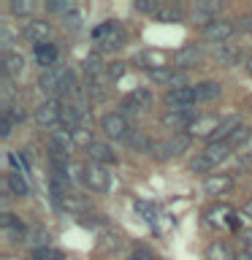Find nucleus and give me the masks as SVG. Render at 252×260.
<instances>
[{
	"label": "nucleus",
	"mask_w": 252,
	"mask_h": 260,
	"mask_svg": "<svg viewBox=\"0 0 252 260\" xmlns=\"http://www.w3.org/2000/svg\"><path fill=\"white\" fill-rule=\"evenodd\" d=\"M125 38H128V36H125V27H122L119 22H114V19L98 24V27L92 30V41H95L101 49H109V52L125 46Z\"/></svg>",
	"instance_id": "obj_1"
},
{
	"label": "nucleus",
	"mask_w": 252,
	"mask_h": 260,
	"mask_svg": "<svg viewBox=\"0 0 252 260\" xmlns=\"http://www.w3.org/2000/svg\"><path fill=\"white\" fill-rule=\"evenodd\" d=\"M187 146H190V133H174L168 136L166 141H152V149L149 154L154 160H168V157H176V154L187 152Z\"/></svg>",
	"instance_id": "obj_2"
},
{
	"label": "nucleus",
	"mask_w": 252,
	"mask_h": 260,
	"mask_svg": "<svg viewBox=\"0 0 252 260\" xmlns=\"http://www.w3.org/2000/svg\"><path fill=\"white\" fill-rule=\"evenodd\" d=\"M68 68L65 65H54V68H46L44 73L38 76V87L41 92H49V95H62V84L68 79Z\"/></svg>",
	"instance_id": "obj_3"
},
{
	"label": "nucleus",
	"mask_w": 252,
	"mask_h": 260,
	"mask_svg": "<svg viewBox=\"0 0 252 260\" xmlns=\"http://www.w3.org/2000/svg\"><path fill=\"white\" fill-rule=\"evenodd\" d=\"M60 117H62V103L57 98H49L36 109V122L41 127H46L52 133L54 127H60Z\"/></svg>",
	"instance_id": "obj_4"
},
{
	"label": "nucleus",
	"mask_w": 252,
	"mask_h": 260,
	"mask_svg": "<svg viewBox=\"0 0 252 260\" xmlns=\"http://www.w3.org/2000/svg\"><path fill=\"white\" fill-rule=\"evenodd\" d=\"M84 184L92 192H109V187H111L109 168H106V166H95V162L84 166Z\"/></svg>",
	"instance_id": "obj_5"
},
{
	"label": "nucleus",
	"mask_w": 252,
	"mask_h": 260,
	"mask_svg": "<svg viewBox=\"0 0 252 260\" xmlns=\"http://www.w3.org/2000/svg\"><path fill=\"white\" fill-rule=\"evenodd\" d=\"M195 119H198V114L193 109H168L163 114V125L168 130H174V133H182L184 127H193Z\"/></svg>",
	"instance_id": "obj_6"
},
{
	"label": "nucleus",
	"mask_w": 252,
	"mask_h": 260,
	"mask_svg": "<svg viewBox=\"0 0 252 260\" xmlns=\"http://www.w3.org/2000/svg\"><path fill=\"white\" fill-rule=\"evenodd\" d=\"M236 32V24L233 19H214V22H209V24H203V38L211 41V44H225L228 38H231Z\"/></svg>",
	"instance_id": "obj_7"
},
{
	"label": "nucleus",
	"mask_w": 252,
	"mask_h": 260,
	"mask_svg": "<svg viewBox=\"0 0 252 260\" xmlns=\"http://www.w3.org/2000/svg\"><path fill=\"white\" fill-rule=\"evenodd\" d=\"M22 38L30 41L33 46L38 44H49V38H52V24H49L46 19H33L22 27Z\"/></svg>",
	"instance_id": "obj_8"
},
{
	"label": "nucleus",
	"mask_w": 252,
	"mask_h": 260,
	"mask_svg": "<svg viewBox=\"0 0 252 260\" xmlns=\"http://www.w3.org/2000/svg\"><path fill=\"white\" fill-rule=\"evenodd\" d=\"M166 106L168 109H190V106L198 101V92L195 87H179V89H166Z\"/></svg>",
	"instance_id": "obj_9"
},
{
	"label": "nucleus",
	"mask_w": 252,
	"mask_h": 260,
	"mask_svg": "<svg viewBox=\"0 0 252 260\" xmlns=\"http://www.w3.org/2000/svg\"><path fill=\"white\" fill-rule=\"evenodd\" d=\"M101 130L109 138H125L130 127H128L125 114H122V111H111V114H106V117L101 119Z\"/></svg>",
	"instance_id": "obj_10"
},
{
	"label": "nucleus",
	"mask_w": 252,
	"mask_h": 260,
	"mask_svg": "<svg viewBox=\"0 0 252 260\" xmlns=\"http://www.w3.org/2000/svg\"><path fill=\"white\" fill-rule=\"evenodd\" d=\"M219 11H223V3H219V0H195L193 8H190L193 19H198V22H203V24L214 22Z\"/></svg>",
	"instance_id": "obj_11"
},
{
	"label": "nucleus",
	"mask_w": 252,
	"mask_h": 260,
	"mask_svg": "<svg viewBox=\"0 0 252 260\" xmlns=\"http://www.w3.org/2000/svg\"><path fill=\"white\" fill-rule=\"evenodd\" d=\"M201 57H203L201 46H195V44H187V46H182V49H179V52L174 54V71H187V68H195V65L201 62Z\"/></svg>",
	"instance_id": "obj_12"
},
{
	"label": "nucleus",
	"mask_w": 252,
	"mask_h": 260,
	"mask_svg": "<svg viewBox=\"0 0 252 260\" xmlns=\"http://www.w3.org/2000/svg\"><path fill=\"white\" fill-rule=\"evenodd\" d=\"M214 62L223 65V68H233V65L241 62V46L236 44H219L214 49Z\"/></svg>",
	"instance_id": "obj_13"
},
{
	"label": "nucleus",
	"mask_w": 252,
	"mask_h": 260,
	"mask_svg": "<svg viewBox=\"0 0 252 260\" xmlns=\"http://www.w3.org/2000/svg\"><path fill=\"white\" fill-rule=\"evenodd\" d=\"M68 149H73V133L65 127H54L52 133H49V152L68 154Z\"/></svg>",
	"instance_id": "obj_14"
},
{
	"label": "nucleus",
	"mask_w": 252,
	"mask_h": 260,
	"mask_svg": "<svg viewBox=\"0 0 252 260\" xmlns=\"http://www.w3.org/2000/svg\"><path fill=\"white\" fill-rule=\"evenodd\" d=\"M233 187V176L231 174H211L203 179V192L209 195H223Z\"/></svg>",
	"instance_id": "obj_15"
},
{
	"label": "nucleus",
	"mask_w": 252,
	"mask_h": 260,
	"mask_svg": "<svg viewBox=\"0 0 252 260\" xmlns=\"http://www.w3.org/2000/svg\"><path fill=\"white\" fill-rule=\"evenodd\" d=\"M133 65H138V68H149V73L152 71H160V68H166V54L146 49V52H138L133 57Z\"/></svg>",
	"instance_id": "obj_16"
},
{
	"label": "nucleus",
	"mask_w": 252,
	"mask_h": 260,
	"mask_svg": "<svg viewBox=\"0 0 252 260\" xmlns=\"http://www.w3.org/2000/svg\"><path fill=\"white\" fill-rule=\"evenodd\" d=\"M219 122H223V119H217V117H198L193 122V127H190V136L209 138V141H211V136H214L217 127H219Z\"/></svg>",
	"instance_id": "obj_17"
},
{
	"label": "nucleus",
	"mask_w": 252,
	"mask_h": 260,
	"mask_svg": "<svg viewBox=\"0 0 252 260\" xmlns=\"http://www.w3.org/2000/svg\"><path fill=\"white\" fill-rule=\"evenodd\" d=\"M154 22H184V11H182V6H176V3H160V8L154 11Z\"/></svg>",
	"instance_id": "obj_18"
},
{
	"label": "nucleus",
	"mask_w": 252,
	"mask_h": 260,
	"mask_svg": "<svg viewBox=\"0 0 252 260\" xmlns=\"http://www.w3.org/2000/svg\"><path fill=\"white\" fill-rule=\"evenodd\" d=\"M36 49V60L41 68H54L57 65V57H60V52H57V46L54 44H38V46H33Z\"/></svg>",
	"instance_id": "obj_19"
},
{
	"label": "nucleus",
	"mask_w": 252,
	"mask_h": 260,
	"mask_svg": "<svg viewBox=\"0 0 252 260\" xmlns=\"http://www.w3.org/2000/svg\"><path fill=\"white\" fill-rule=\"evenodd\" d=\"M87 157L95 162V166H109V162H114L117 157H114V152H111V146L109 144H101V141H95L92 146L87 149Z\"/></svg>",
	"instance_id": "obj_20"
},
{
	"label": "nucleus",
	"mask_w": 252,
	"mask_h": 260,
	"mask_svg": "<svg viewBox=\"0 0 252 260\" xmlns=\"http://www.w3.org/2000/svg\"><path fill=\"white\" fill-rule=\"evenodd\" d=\"M241 127V122H239V117H225L223 122H219V127H217V133L211 136V144H225L228 138H231L236 130Z\"/></svg>",
	"instance_id": "obj_21"
},
{
	"label": "nucleus",
	"mask_w": 252,
	"mask_h": 260,
	"mask_svg": "<svg viewBox=\"0 0 252 260\" xmlns=\"http://www.w3.org/2000/svg\"><path fill=\"white\" fill-rule=\"evenodd\" d=\"M22 68H24V57L19 54V52H6L3 54V62H0V71L6 73V76H19L22 73Z\"/></svg>",
	"instance_id": "obj_22"
},
{
	"label": "nucleus",
	"mask_w": 252,
	"mask_h": 260,
	"mask_svg": "<svg viewBox=\"0 0 252 260\" xmlns=\"http://www.w3.org/2000/svg\"><path fill=\"white\" fill-rule=\"evenodd\" d=\"M6 187L11 190V195H16V198H27L30 195V184L19 171H11V174L6 176Z\"/></svg>",
	"instance_id": "obj_23"
},
{
	"label": "nucleus",
	"mask_w": 252,
	"mask_h": 260,
	"mask_svg": "<svg viewBox=\"0 0 252 260\" xmlns=\"http://www.w3.org/2000/svg\"><path fill=\"white\" fill-rule=\"evenodd\" d=\"M233 217H236V211L228 206V203H217V206H211L206 211V219H209L211 225H228Z\"/></svg>",
	"instance_id": "obj_24"
},
{
	"label": "nucleus",
	"mask_w": 252,
	"mask_h": 260,
	"mask_svg": "<svg viewBox=\"0 0 252 260\" xmlns=\"http://www.w3.org/2000/svg\"><path fill=\"white\" fill-rule=\"evenodd\" d=\"M128 101L133 103L138 111H146V109H152V103H154V95H152V89H149V87H136L133 92L128 95Z\"/></svg>",
	"instance_id": "obj_25"
},
{
	"label": "nucleus",
	"mask_w": 252,
	"mask_h": 260,
	"mask_svg": "<svg viewBox=\"0 0 252 260\" xmlns=\"http://www.w3.org/2000/svg\"><path fill=\"white\" fill-rule=\"evenodd\" d=\"M206 260H236V252L225 241H211L206 247Z\"/></svg>",
	"instance_id": "obj_26"
},
{
	"label": "nucleus",
	"mask_w": 252,
	"mask_h": 260,
	"mask_svg": "<svg viewBox=\"0 0 252 260\" xmlns=\"http://www.w3.org/2000/svg\"><path fill=\"white\" fill-rule=\"evenodd\" d=\"M125 144L130 146V149H136V152H146V154H149V149H152V141L146 138L144 130H130V133L125 136Z\"/></svg>",
	"instance_id": "obj_27"
},
{
	"label": "nucleus",
	"mask_w": 252,
	"mask_h": 260,
	"mask_svg": "<svg viewBox=\"0 0 252 260\" xmlns=\"http://www.w3.org/2000/svg\"><path fill=\"white\" fill-rule=\"evenodd\" d=\"M195 92H198V101H217L219 92H223V87H219V81H201V84H195Z\"/></svg>",
	"instance_id": "obj_28"
},
{
	"label": "nucleus",
	"mask_w": 252,
	"mask_h": 260,
	"mask_svg": "<svg viewBox=\"0 0 252 260\" xmlns=\"http://www.w3.org/2000/svg\"><path fill=\"white\" fill-rule=\"evenodd\" d=\"M203 154L209 157L211 166H219V162H225L228 157H231V146L228 144H209L206 149H203Z\"/></svg>",
	"instance_id": "obj_29"
},
{
	"label": "nucleus",
	"mask_w": 252,
	"mask_h": 260,
	"mask_svg": "<svg viewBox=\"0 0 252 260\" xmlns=\"http://www.w3.org/2000/svg\"><path fill=\"white\" fill-rule=\"evenodd\" d=\"M81 68H84L87 79H95V76H101V73H106L103 62H101V57H95V54L84 57V62H81Z\"/></svg>",
	"instance_id": "obj_30"
},
{
	"label": "nucleus",
	"mask_w": 252,
	"mask_h": 260,
	"mask_svg": "<svg viewBox=\"0 0 252 260\" xmlns=\"http://www.w3.org/2000/svg\"><path fill=\"white\" fill-rule=\"evenodd\" d=\"M11 14L14 16H30V14H36V8H38V3L36 0H11Z\"/></svg>",
	"instance_id": "obj_31"
},
{
	"label": "nucleus",
	"mask_w": 252,
	"mask_h": 260,
	"mask_svg": "<svg viewBox=\"0 0 252 260\" xmlns=\"http://www.w3.org/2000/svg\"><path fill=\"white\" fill-rule=\"evenodd\" d=\"M236 171H252V144L239 149V154H236Z\"/></svg>",
	"instance_id": "obj_32"
},
{
	"label": "nucleus",
	"mask_w": 252,
	"mask_h": 260,
	"mask_svg": "<svg viewBox=\"0 0 252 260\" xmlns=\"http://www.w3.org/2000/svg\"><path fill=\"white\" fill-rule=\"evenodd\" d=\"M136 211L141 214V219H146L149 225L158 222V209L152 206V203H146V201H136Z\"/></svg>",
	"instance_id": "obj_33"
},
{
	"label": "nucleus",
	"mask_w": 252,
	"mask_h": 260,
	"mask_svg": "<svg viewBox=\"0 0 252 260\" xmlns=\"http://www.w3.org/2000/svg\"><path fill=\"white\" fill-rule=\"evenodd\" d=\"M71 133H73V146H84V149H89V146L95 144L89 127H76V130H71Z\"/></svg>",
	"instance_id": "obj_34"
},
{
	"label": "nucleus",
	"mask_w": 252,
	"mask_h": 260,
	"mask_svg": "<svg viewBox=\"0 0 252 260\" xmlns=\"http://www.w3.org/2000/svg\"><path fill=\"white\" fill-rule=\"evenodd\" d=\"M211 168H214V166H211V162H209V157H206V154H198V157H193L190 160V171H193V174H209V171ZM211 176V174H209Z\"/></svg>",
	"instance_id": "obj_35"
},
{
	"label": "nucleus",
	"mask_w": 252,
	"mask_h": 260,
	"mask_svg": "<svg viewBox=\"0 0 252 260\" xmlns=\"http://www.w3.org/2000/svg\"><path fill=\"white\" fill-rule=\"evenodd\" d=\"M3 117H6V119H11L14 125H16V122H24V117H27V114H24V109H22V106H16V103H8V106H3Z\"/></svg>",
	"instance_id": "obj_36"
},
{
	"label": "nucleus",
	"mask_w": 252,
	"mask_h": 260,
	"mask_svg": "<svg viewBox=\"0 0 252 260\" xmlns=\"http://www.w3.org/2000/svg\"><path fill=\"white\" fill-rule=\"evenodd\" d=\"M46 8H49V11H57V14H71V11H76V6H73L71 3V0H49V3H46Z\"/></svg>",
	"instance_id": "obj_37"
},
{
	"label": "nucleus",
	"mask_w": 252,
	"mask_h": 260,
	"mask_svg": "<svg viewBox=\"0 0 252 260\" xmlns=\"http://www.w3.org/2000/svg\"><path fill=\"white\" fill-rule=\"evenodd\" d=\"M62 206H65V209H71V211H87V209H89V201L76 198V195H68V198L62 201Z\"/></svg>",
	"instance_id": "obj_38"
},
{
	"label": "nucleus",
	"mask_w": 252,
	"mask_h": 260,
	"mask_svg": "<svg viewBox=\"0 0 252 260\" xmlns=\"http://www.w3.org/2000/svg\"><path fill=\"white\" fill-rule=\"evenodd\" d=\"M33 260H62V255L57 249L41 247V249H33Z\"/></svg>",
	"instance_id": "obj_39"
},
{
	"label": "nucleus",
	"mask_w": 252,
	"mask_h": 260,
	"mask_svg": "<svg viewBox=\"0 0 252 260\" xmlns=\"http://www.w3.org/2000/svg\"><path fill=\"white\" fill-rule=\"evenodd\" d=\"M133 6H136V11H141V14H152V16H154V11L160 8L158 0H136Z\"/></svg>",
	"instance_id": "obj_40"
},
{
	"label": "nucleus",
	"mask_w": 252,
	"mask_h": 260,
	"mask_svg": "<svg viewBox=\"0 0 252 260\" xmlns=\"http://www.w3.org/2000/svg\"><path fill=\"white\" fill-rule=\"evenodd\" d=\"M33 241H36V249H41V247H46V244H49V233L44 231V228H41V225H36V228H33Z\"/></svg>",
	"instance_id": "obj_41"
},
{
	"label": "nucleus",
	"mask_w": 252,
	"mask_h": 260,
	"mask_svg": "<svg viewBox=\"0 0 252 260\" xmlns=\"http://www.w3.org/2000/svg\"><path fill=\"white\" fill-rule=\"evenodd\" d=\"M62 22H65V27H71V30H79L81 27V11H71V14H65L62 16Z\"/></svg>",
	"instance_id": "obj_42"
},
{
	"label": "nucleus",
	"mask_w": 252,
	"mask_h": 260,
	"mask_svg": "<svg viewBox=\"0 0 252 260\" xmlns=\"http://www.w3.org/2000/svg\"><path fill=\"white\" fill-rule=\"evenodd\" d=\"M122 73H125V62H109L106 65V76H109L111 81H117Z\"/></svg>",
	"instance_id": "obj_43"
},
{
	"label": "nucleus",
	"mask_w": 252,
	"mask_h": 260,
	"mask_svg": "<svg viewBox=\"0 0 252 260\" xmlns=\"http://www.w3.org/2000/svg\"><path fill=\"white\" fill-rule=\"evenodd\" d=\"M119 247V236H103V239H101V249H117Z\"/></svg>",
	"instance_id": "obj_44"
},
{
	"label": "nucleus",
	"mask_w": 252,
	"mask_h": 260,
	"mask_svg": "<svg viewBox=\"0 0 252 260\" xmlns=\"http://www.w3.org/2000/svg\"><path fill=\"white\" fill-rule=\"evenodd\" d=\"M11 127H14V122L6 119L3 114H0V138H8V136H11Z\"/></svg>",
	"instance_id": "obj_45"
},
{
	"label": "nucleus",
	"mask_w": 252,
	"mask_h": 260,
	"mask_svg": "<svg viewBox=\"0 0 252 260\" xmlns=\"http://www.w3.org/2000/svg\"><path fill=\"white\" fill-rule=\"evenodd\" d=\"M130 260H158L152 255V252H146V249H133L130 252Z\"/></svg>",
	"instance_id": "obj_46"
},
{
	"label": "nucleus",
	"mask_w": 252,
	"mask_h": 260,
	"mask_svg": "<svg viewBox=\"0 0 252 260\" xmlns=\"http://www.w3.org/2000/svg\"><path fill=\"white\" fill-rule=\"evenodd\" d=\"M11 41H14V36H11V30H8L6 24H3V27H0V44H3V46L8 49V46H11ZM8 52H11V49H8Z\"/></svg>",
	"instance_id": "obj_47"
},
{
	"label": "nucleus",
	"mask_w": 252,
	"mask_h": 260,
	"mask_svg": "<svg viewBox=\"0 0 252 260\" xmlns=\"http://www.w3.org/2000/svg\"><path fill=\"white\" fill-rule=\"evenodd\" d=\"M239 27H241L244 32H252V11H249L247 16H241V19H239Z\"/></svg>",
	"instance_id": "obj_48"
},
{
	"label": "nucleus",
	"mask_w": 252,
	"mask_h": 260,
	"mask_svg": "<svg viewBox=\"0 0 252 260\" xmlns=\"http://www.w3.org/2000/svg\"><path fill=\"white\" fill-rule=\"evenodd\" d=\"M236 260H252V249H244V252H239V255H236Z\"/></svg>",
	"instance_id": "obj_49"
},
{
	"label": "nucleus",
	"mask_w": 252,
	"mask_h": 260,
	"mask_svg": "<svg viewBox=\"0 0 252 260\" xmlns=\"http://www.w3.org/2000/svg\"><path fill=\"white\" fill-rule=\"evenodd\" d=\"M241 211H244V217H249V219H252V201L244 203V209H241Z\"/></svg>",
	"instance_id": "obj_50"
},
{
	"label": "nucleus",
	"mask_w": 252,
	"mask_h": 260,
	"mask_svg": "<svg viewBox=\"0 0 252 260\" xmlns=\"http://www.w3.org/2000/svg\"><path fill=\"white\" fill-rule=\"evenodd\" d=\"M247 73L252 76V54H249V60H247Z\"/></svg>",
	"instance_id": "obj_51"
}]
</instances>
